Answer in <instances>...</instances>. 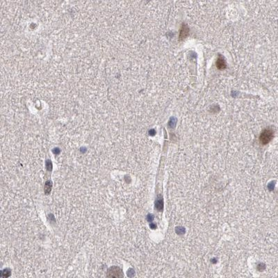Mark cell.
<instances>
[{
	"label": "cell",
	"instance_id": "cell-8",
	"mask_svg": "<svg viewBox=\"0 0 278 278\" xmlns=\"http://www.w3.org/2000/svg\"><path fill=\"white\" fill-rule=\"evenodd\" d=\"M46 167H47V168H48V171H51V170H52V162H51L49 160L47 161V162H46Z\"/></svg>",
	"mask_w": 278,
	"mask_h": 278
},
{
	"label": "cell",
	"instance_id": "cell-7",
	"mask_svg": "<svg viewBox=\"0 0 278 278\" xmlns=\"http://www.w3.org/2000/svg\"><path fill=\"white\" fill-rule=\"evenodd\" d=\"M156 207L158 210H162L163 208V202L162 200H158L156 203Z\"/></svg>",
	"mask_w": 278,
	"mask_h": 278
},
{
	"label": "cell",
	"instance_id": "cell-3",
	"mask_svg": "<svg viewBox=\"0 0 278 278\" xmlns=\"http://www.w3.org/2000/svg\"><path fill=\"white\" fill-rule=\"evenodd\" d=\"M189 27L186 25L183 24L182 26H181V29H180L179 39L180 40H183L184 39H185L186 38L189 36Z\"/></svg>",
	"mask_w": 278,
	"mask_h": 278
},
{
	"label": "cell",
	"instance_id": "cell-6",
	"mask_svg": "<svg viewBox=\"0 0 278 278\" xmlns=\"http://www.w3.org/2000/svg\"><path fill=\"white\" fill-rule=\"evenodd\" d=\"M176 122H177V119L172 117V118L170 119V121L168 122V126L171 128H174L175 127V125H176Z\"/></svg>",
	"mask_w": 278,
	"mask_h": 278
},
{
	"label": "cell",
	"instance_id": "cell-1",
	"mask_svg": "<svg viewBox=\"0 0 278 278\" xmlns=\"http://www.w3.org/2000/svg\"><path fill=\"white\" fill-rule=\"evenodd\" d=\"M273 138V131L270 129H266L262 131L259 137V140L262 145H266Z\"/></svg>",
	"mask_w": 278,
	"mask_h": 278
},
{
	"label": "cell",
	"instance_id": "cell-5",
	"mask_svg": "<svg viewBox=\"0 0 278 278\" xmlns=\"http://www.w3.org/2000/svg\"><path fill=\"white\" fill-rule=\"evenodd\" d=\"M52 183L50 181H47L45 185V194L48 195L49 193H50L51 190H52Z\"/></svg>",
	"mask_w": 278,
	"mask_h": 278
},
{
	"label": "cell",
	"instance_id": "cell-4",
	"mask_svg": "<svg viewBox=\"0 0 278 278\" xmlns=\"http://www.w3.org/2000/svg\"><path fill=\"white\" fill-rule=\"evenodd\" d=\"M216 67H217V68L218 70H224V69L226 68V67H227L226 61H225V58L222 57V55H219L218 56V57L217 58V61H216Z\"/></svg>",
	"mask_w": 278,
	"mask_h": 278
},
{
	"label": "cell",
	"instance_id": "cell-2",
	"mask_svg": "<svg viewBox=\"0 0 278 278\" xmlns=\"http://www.w3.org/2000/svg\"><path fill=\"white\" fill-rule=\"evenodd\" d=\"M108 276L109 278H122L123 277L122 270L116 266H113L108 271Z\"/></svg>",
	"mask_w": 278,
	"mask_h": 278
}]
</instances>
